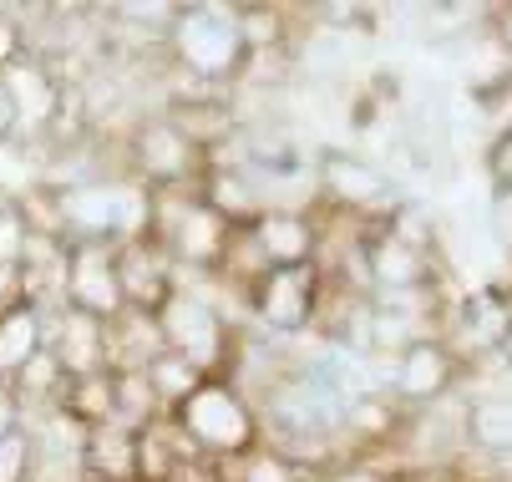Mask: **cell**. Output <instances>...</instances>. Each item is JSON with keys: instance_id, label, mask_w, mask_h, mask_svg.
I'll use <instances>...</instances> for the list:
<instances>
[{"instance_id": "cell-1", "label": "cell", "mask_w": 512, "mask_h": 482, "mask_svg": "<svg viewBox=\"0 0 512 482\" xmlns=\"http://www.w3.org/2000/svg\"><path fill=\"white\" fill-rule=\"evenodd\" d=\"M168 417L178 422V432L188 437V447L203 462H244L254 447H264L259 432V411L249 406V396L224 381V376H208L188 401H178Z\"/></svg>"}, {"instance_id": "cell-2", "label": "cell", "mask_w": 512, "mask_h": 482, "mask_svg": "<svg viewBox=\"0 0 512 482\" xmlns=\"http://www.w3.org/2000/svg\"><path fill=\"white\" fill-rule=\"evenodd\" d=\"M163 51L178 72L213 82V87H239L244 61H249L244 36L234 26V6H208V0L203 6H178Z\"/></svg>"}, {"instance_id": "cell-3", "label": "cell", "mask_w": 512, "mask_h": 482, "mask_svg": "<svg viewBox=\"0 0 512 482\" xmlns=\"http://www.w3.org/2000/svg\"><path fill=\"white\" fill-rule=\"evenodd\" d=\"M158 330H163V351L193 361L203 376H224L229 356H234V330L229 315L218 310V290L208 274L188 280L183 290H173L158 310Z\"/></svg>"}, {"instance_id": "cell-4", "label": "cell", "mask_w": 512, "mask_h": 482, "mask_svg": "<svg viewBox=\"0 0 512 482\" xmlns=\"http://www.w3.org/2000/svg\"><path fill=\"white\" fill-rule=\"evenodd\" d=\"M310 168H315V188H320L325 209L350 214L360 224H381L386 214H396L401 188L381 163L360 158V153H345V148H320L310 158Z\"/></svg>"}, {"instance_id": "cell-5", "label": "cell", "mask_w": 512, "mask_h": 482, "mask_svg": "<svg viewBox=\"0 0 512 482\" xmlns=\"http://www.w3.org/2000/svg\"><path fill=\"white\" fill-rule=\"evenodd\" d=\"M320 300H325V274L315 264H300V269L259 274L244 295V310L254 315V330H264L274 340H295V335L315 330Z\"/></svg>"}, {"instance_id": "cell-6", "label": "cell", "mask_w": 512, "mask_h": 482, "mask_svg": "<svg viewBox=\"0 0 512 482\" xmlns=\"http://www.w3.org/2000/svg\"><path fill=\"white\" fill-rule=\"evenodd\" d=\"M122 158H127V178H137L142 188H178L203 178V153L163 112H142L132 122V132L122 137Z\"/></svg>"}, {"instance_id": "cell-7", "label": "cell", "mask_w": 512, "mask_h": 482, "mask_svg": "<svg viewBox=\"0 0 512 482\" xmlns=\"http://www.w3.org/2000/svg\"><path fill=\"white\" fill-rule=\"evenodd\" d=\"M512 330V295L502 285H477L472 295H462L452 310H447V325H442V340L447 351L472 366V361H492L502 351V340Z\"/></svg>"}, {"instance_id": "cell-8", "label": "cell", "mask_w": 512, "mask_h": 482, "mask_svg": "<svg viewBox=\"0 0 512 482\" xmlns=\"http://www.w3.org/2000/svg\"><path fill=\"white\" fill-rule=\"evenodd\" d=\"M467 366L447 351L442 335H426L416 346H406L391 366V396L406 406V411H421V406H436L442 396H452L462 386Z\"/></svg>"}, {"instance_id": "cell-9", "label": "cell", "mask_w": 512, "mask_h": 482, "mask_svg": "<svg viewBox=\"0 0 512 482\" xmlns=\"http://www.w3.org/2000/svg\"><path fill=\"white\" fill-rule=\"evenodd\" d=\"M0 92H6V102H11V112H16V137H41L51 132V122H56V112H61V97H66V82H61V72L51 61H41V56H21V61H11L6 72H0Z\"/></svg>"}, {"instance_id": "cell-10", "label": "cell", "mask_w": 512, "mask_h": 482, "mask_svg": "<svg viewBox=\"0 0 512 482\" xmlns=\"http://www.w3.org/2000/svg\"><path fill=\"white\" fill-rule=\"evenodd\" d=\"M66 305L112 320L122 315V285H117V244H97V239H77L66 244Z\"/></svg>"}, {"instance_id": "cell-11", "label": "cell", "mask_w": 512, "mask_h": 482, "mask_svg": "<svg viewBox=\"0 0 512 482\" xmlns=\"http://www.w3.org/2000/svg\"><path fill=\"white\" fill-rule=\"evenodd\" d=\"M365 264H371V285L376 295H411V290H431L442 285V269L431 254L401 244L386 224H365ZM371 295V300H376Z\"/></svg>"}, {"instance_id": "cell-12", "label": "cell", "mask_w": 512, "mask_h": 482, "mask_svg": "<svg viewBox=\"0 0 512 482\" xmlns=\"http://www.w3.org/2000/svg\"><path fill=\"white\" fill-rule=\"evenodd\" d=\"M117 285H122V305L127 310L158 315L163 300L173 295V259H168V249L153 234L122 239L117 244Z\"/></svg>"}, {"instance_id": "cell-13", "label": "cell", "mask_w": 512, "mask_h": 482, "mask_svg": "<svg viewBox=\"0 0 512 482\" xmlns=\"http://www.w3.org/2000/svg\"><path fill=\"white\" fill-rule=\"evenodd\" d=\"M46 351L61 361V371L77 381V376H97L107 371V320L82 315V310H51L46 315Z\"/></svg>"}, {"instance_id": "cell-14", "label": "cell", "mask_w": 512, "mask_h": 482, "mask_svg": "<svg viewBox=\"0 0 512 482\" xmlns=\"http://www.w3.org/2000/svg\"><path fill=\"white\" fill-rule=\"evenodd\" d=\"M249 239L254 249L264 254L269 269H300V264H315V249H320V229H315V214H284V209H269L249 224Z\"/></svg>"}, {"instance_id": "cell-15", "label": "cell", "mask_w": 512, "mask_h": 482, "mask_svg": "<svg viewBox=\"0 0 512 482\" xmlns=\"http://www.w3.org/2000/svg\"><path fill=\"white\" fill-rule=\"evenodd\" d=\"M163 356V330L158 315L142 310H122L107 320V371H148V361Z\"/></svg>"}, {"instance_id": "cell-16", "label": "cell", "mask_w": 512, "mask_h": 482, "mask_svg": "<svg viewBox=\"0 0 512 482\" xmlns=\"http://www.w3.org/2000/svg\"><path fill=\"white\" fill-rule=\"evenodd\" d=\"M462 437H467V452H477V457L512 452V391H477V396H467Z\"/></svg>"}, {"instance_id": "cell-17", "label": "cell", "mask_w": 512, "mask_h": 482, "mask_svg": "<svg viewBox=\"0 0 512 482\" xmlns=\"http://www.w3.org/2000/svg\"><path fill=\"white\" fill-rule=\"evenodd\" d=\"M82 472L87 482H137V432L102 422L82 442Z\"/></svg>"}, {"instance_id": "cell-18", "label": "cell", "mask_w": 512, "mask_h": 482, "mask_svg": "<svg viewBox=\"0 0 512 482\" xmlns=\"http://www.w3.org/2000/svg\"><path fill=\"white\" fill-rule=\"evenodd\" d=\"M46 346V310L31 300H16L0 310V386H11L16 371Z\"/></svg>"}, {"instance_id": "cell-19", "label": "cell", "mask_w": 512, "mask_h": 482, "mask_svg": "<svg viewBox=\"0 0 512 482\" xmlns=\"http://www.w3.org/2000/svg\"><path fill=\"white\" fill-rule=\"evenodd\" d=\"M158 417H168V411L158 406V396L148 386V371H117L112 376V422L127 427V432H142Z\"/></svg>"}, {"instance_id": "cell-20", "label": "cell", "mask_w": 512, "mask_h": 482, "mask_svg": "<svg viewBox=\"0 0 512 482\" xmlns=\"http://www.w3.org/2000/svg\"><path fill=\"white\" fill-rule=\"evenodd\" d=\"M218 472H224V482H315L320 477L300 462H289L274 447H254L244 462H218Z\"/></svg>"}, {"instance_id": "cell-21", "label": "cell", "mask_w": 512, "mask_h": 482, "mask_svg": "<svg viewBox=\"0 0 512 482\" xmlns=\"http://www.w3.org/2000/svg\"><path fill=\"white\" fill-rule=\"evenodd\" d=\"M61 411L71 422H82L87 432L92 427H102V422H112V371H97V376H77L66 386V401H61Z\"/></svg>"}, {"instance_id": "cell-22", "label": "cell", "mask_w": 512, "mask_h": 482, "mask_svg": "<svg viewBox=\"0 0 512 482\" xmlns=\"http://www.w3.org/2000/svg\"><path fill=\"white\" fill-rule=\"evenodd\" d=\"M203 381H208V376H203L193 361L173 356V351H163V356H153V361H148V386H153V396H158V406H163V411H173L178 401H188Z\"/></svg>"}, {"instance_id": "cell-23", "label": "cell", "mask_w": 512, "mask_h": 482, "mask_svg": "<svg viewBox=\"0 0 512 482\" xmlns=\"http://www.w3.org/2000/svg\"><path fill=\"white\" fill-rule=\"evenodd\" d=\"M26 244H31V224L21 214V203H0V269H21L26 259Z\"/></svg>"}, {"instance_id": "cell-24", "label": "cell", "mask_w": 512, "mask_h": 482, "mask_svg": "<svg viewBox=\"0 0 512 482\" xmlns=\"http://www.w3.org/2000/svg\"><path fill=\"white\" fill-rule=\"evenodd\" d=\"M315 482H406L401 472H391L376 452H360V457H345L335 467H325Z\"/></svg>"}, {"instance_id": "cell-25", "label": "cell", "mask_w": 512, "mask_h": 482, "mask_svg": "<svg viewBox=\"0 0 512 482\" xmlns=\"http://www.w3.org/2000/svg\"><path fill=\"white\" fill-rule=\"evenodd\" d=\"M482 168H487L492 198H512V132H492V143L482 153Z\"/></svg>"}, {"instance_id": "cell-26", "label": "cell", "mask_w": 512, "mask_h": 482, "mask_svg": "<svg viewBox=\"0 0 512 482\" xmlns=\"http://www.w3.org/2000/svg\"><path fill=\"white\" fill-rule=\"evenodd\" d=\"M26 56V31H21V16L11 6H0V72H6L11 61Z\"/></svg>"}, {"instance_id": "cell-27", "label": "cell", "mask_w": 512, "mask_h": 482, "mask_svg": "<svg viewBox=\"0 0 512 482\" xmlns=\"http://www.w3.org/2000/svg\"><path fill=\"white\" fill-rule=\"evenodd\" d=\"M16 432H26V406L11 386H0V437H16Z\"/></svg>"}, {"instance_id": "cell-28", "label": "cell", "mask_w": 512, "mask_h": 482, "mask_svg": "<svg viewBox=\"0 0 512 482\" xmlns=\"http://www.w3.org/2000/svg\"><path fill=\"white\" fill-rule=\"evenodd\" d=\"M16 137V112H11V102H6V92H0V148H6Z\"/></svg>"}, {"instance_id": "cell-29", "label": "cell", "mask_w": 512, "mask_h": 482, "mask_svg": "<svg viewBox=\"0 0 512 482\" xmlns=\"http://www.w3.org/2000/svg\"><path fill=\"white\" fill-rule=\"evenodd\" d=\"M492 361H497V366H502V371L512 376V330H507V340H502V351H497Z\"/></svg>"}, {"instance_id": "cell-30", "label": "cell", "mask_w": 512, "mask_h": 482, "mask_svg": "<svg viewBox=\"0 0 512 482\" xmlns=\"http://www.w3.org/2000/svg\"><path fill=\"white\" fill-rule=\"evenodd\" d=\"M406 482H416V477H406Z\"/></svg>"}]
</instances>
